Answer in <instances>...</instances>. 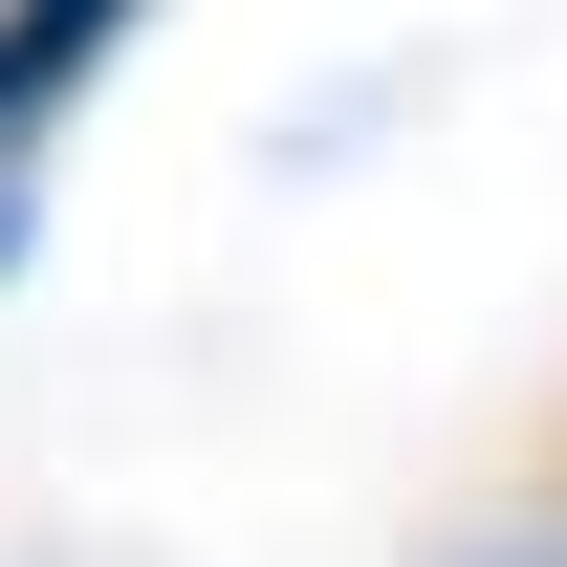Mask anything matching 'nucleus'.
<instances>
[{"mask_svg":"<svg viewBox=\"0 0 567 567\" xmlns=\"http://www.w3.org/2000/svg\"><path fill=\"white\" fill-rule=\"evenodd\" d=\"M153 0H0V153H44L87 110V66H110V44H132Z\"/></svg>","mask_w":567,"mask_h":567,"instance_id":"f257e3e1","label":"nucleus"},{"mask_svg":"<svg viewBox=\"0 0 567 567\" xmlns=\"http://www.w3.org/2000/svg\"><path fill=\"white\" fill-rule=\"evenodd\" d=\"M22 240H44V153H0V284H22Z\"/></svg>","mask_w":567,"mask_h":567,"instance_id":"f03ea898","label":"nucleus"},{"mask_svg":"<svg viewBox=\"0 0 567 567\" xmlns=\"http://www.w3.org/2000/svg\"><path fill=\"white\" fill-rule=\"evenodd\" d=\"M502 567H567V524H524V546H502Z\"/></svg>","mask_w":567,"mask_h":567,"instance_id":"7ed1b4c3","label":"nucleus"}]
</instances>
